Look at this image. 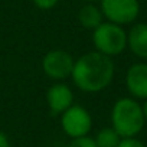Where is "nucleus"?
I'll list each match as a JSON object with an SVG mask.
<instances>
[{"label":"nucleus","mask_w":147,"mask_h":147,"mask_svg":"<svg viewBox=\"0 0 147 147\" xmlns=\"http://www.w3.org/2000/svg\"><path fill=\"white\" fill-rule=\"evenodd\" d=\"M75 59L63 49H52L42 58V71L53 81H63L71 77Z\"/></svg>","instance_id":"6"},{"label":"nucleus","mask_w":147,"mask_h":147,"mask_svg":"<svg viewBox=\"0 0 147 147\" xmlns=\"http://www.w3.org/2000/svg\"><path fill=\"white\" fill-rule=\"evenodd\" d=\"M94 140H95L97 147H117L121 137L113 127H105L97 133Z\"/></svg>","instance_id":"11"},{"label":"nucleus","mask_w":147,"mask_h":147,"mask_svg":"<svg viewBox=\"0 0 147 147\" xmlns=\"http://www.w3.org/2000/svg\"><path fill=\"white\" fill-rule=\"evenodd\" d=\"M125 88L134 100L147 98V62L140 61L128 66L125 72Z\"/></svg>","instance_id":"7"},{"label":"nucleus","mask_w":147,"mask_h":147,"mask_svg":"<svg viewBox=\"0 0 147 147\" xmlns=\"http://www.w3.org/2000/svg\"><path fill=\"white\" fill-rule=\"evenodd\" d=\"M78 22L84 29L94 30L104 22V16L101 9L95 6V3H85L78 10Z\"/></svg>","instance_id":"10"},{"label":"nucleus","mask_w":147,"mask_h":147,"mask_svg":"<svg viewBox=\"0 0 147 147\" xmlns=\"http://www.w3.org/2000/svg\"><path fill=\"white\" fill-rule=\"evenodd\" d=\"M146 125L141 104L131 98H118L111 108V127L121 138L137 137Z\"/></svg>","instance_id":"2"},{"label":"nucleus","mask_w":147,"mask_h":147,"mask_svg":"<svg viewBox=\"0 0 147 147\" xmlns=\"http://www.w3.org/2000/svg\"><path fill=\"white\" fill-rule=\"evenodd\" d=\"M46 102L52 115H61L74 104V92L66 84L55 82L46 91Z\"/></svg>","instance_id":"8"},{"label":"nucleus","mask_w":147,"mask_h":147,"mask_svg":"<svg viewBox=\"0 0 147 147\" xmlns=\"http://www.w3.org/2000/svg\"><path fill=\"white\" fill-rule=\"evenodd\" d=\"M61 127L71 138L88 136L92 128V117L85 107L72 104L61 114Z\"/></svg>","instance_id":"5"},{"label":"nucleus","mask_w":147,"mask_h":147,"mask_svg":"<svg viewBox=\"0 0 147 147\" xmlns=\"http://www.w3.org/2000/svg\"><path fill=\"white\" fill-rule=\"evenodd\" d=\"M59 0H33V5L40 10H51L58 5Z\"/></svg>","instance_id":"14"},{"label":"nucleus","mask_w":147,"mask_h":147,"mask_svg":"<svg viewBox=\"0 0 147 147\" xmlns=\"http://www.w3.org/2000/svg\"><path fill=\"white\" fill-rule=\"evenodd\" d=\"M68 147H97L95 140L90 136H82V137H77L72 138Z\"/></svg>","instance_id":"12"},{"label":"nucleus","mask_w":147,"mask_h":147,"mask_svg":"<svg viewBox=\"0 0 147 147\" xmlns=\"http://www.w3.org/2000/svg\"><path fill=\"white\" fill-rule=\"evenodd\" d=\"M127 48L134 56L147 61V23H134L127 32Z\"/></svg>","instance_id":"9"},{"label":"nucleus","mask_w":147,"mask_h":147,"mask_svg":"<svg viewBox=\"0 0 147 147\" xmlns=\"http://www.w3.org/2000/svg\"><path fill=\"white\" fill-rule=\"evenodd\" d=\"M117 147H146V144L137 137H127V138H121Z\"/></svg>","instance_id":"13"},{"label":"nucleus","mask_w":147,"mask_h":147,"mask_svg":"<svg viewBox=\"0 0 147 147\" xmlns=\"http://www.w3.org/2000/svg\"><path fill=\"white\" fill-rule=\"evenodd\" d=\"M101 0H85V3H98Z\"/></svg>","instance_id":"17"},{"label":"nucleus","mask_w":147,"mask_h":147,"mask_svg":"<svg viewBox=\"0 0 147 147\" xmlns=\"http://www.w3.org/2000/svg\"><path fill=\"white\" fill-rule=\"evenodd\" d=\"M143 107V114H144V118H146V123H147V98L144 100V102L141 104Z\"/></svg>","instance_id":"16"},{"label":"nucleus","mask_w":147,"mask_h":147,"mask_svg":"<svg viewBox=\"0 0 147 147\" xmlns=\"http://www.w3.org/2000/svg\"><path fill=\"white\" fill-rule=\"evenodd\" d=\"M100 9L107 22L125 26L137 20L140 15L138 0H101Z\"/></svg>","instance_id":"4"},{"label":"nucleus","mask_w":147,"mask_h":147,"mask_svg":"<svg viewBox=\"0 0 147 147\" xmlns=\"http://www.w3.org/2000/svg\"><path fill=\"white\" fill-rule=\"evenodd\" d=\"M0 147H12L10 146V141L7 138V136L3 133V131H0Z\"/></svg>","instance_id":"15"},{"label":"nucleus","mask_w":147,"mask_h":147,"mask_svg":"<svg viewBox=\"0 0 147 147\" xmlns=\"http://www.w3.org/2000/svg\"><path fill=\"white\" fill-rule=\"evenodd\" d=\"M92 43L97 52L113 58L125 51L127 32L120 25L102 22L97 29L92 30Z\"/></svg>","instance_id":"3"},{"label":"nucleus","mask_w":147,"mask_h":147,"mask_svg":"<svg viewBox=\"0 0 147 147\" xmlns=\"http://www.w3.org/2000/svg\"><path fill=\"white\" fill-rule=\"evenodd\" d=\"M114 75L115 65L113 58L92 51L75 59L71 78L82 92L95 94L105 90L113 82Z\"/></svg>","instance_id":"1"}]
</instances>
